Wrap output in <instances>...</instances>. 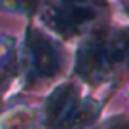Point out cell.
I'll list each match as a JSON object with an SVG mask.
<instances>
[{"instance_id":"cell-1","label":"cell","mask_w":129,"mask_h":129,"mask_svg":"<svg viewBox=\"0 0 129 129\" xmlns=\"http://www.w3.org/2000/svg\"><path fill=\"white\" fill-rule=\"evenodd\" d=\"M129 69V30H112L93 36L82 46L76 70L91 84L106 80L116 69Z\"/></svg>"},{"instance_id":"cell-2","label":"cell","mask_w":129,"mask_h":129,"mask_svg":"<svg viewBox=\"0 0 129 129\" xmlns=\"http://www.w3.org/2000/svg\"><path fill=\"white\" fill-rule=\"evenodd\" d=\"M44 17L59 34L78 36L103 19V6L99 0H55L46 6Z\"/></svg>"},{"instance_id":"cell-3","label":"cell","mask_w":129,"mask_h":129,"mask_svg":"<svg viewBox=\"0 0 129 129\" xmlns=\"http://www.w3.org/2000/svg\"><path fill=\"white\" fill-rule=\"evenodd\" d=\"M23 67L27 80L40 84L55 78L61 70V55L57 46L36 28H28L23 46Z\"/></svg>"},{"instance_id":"cell-4","label":"cell","mask_w":129,"mask_h":129,"mask_svg":"<svg viewBox=\"0 0 129 129\" xmlns=\"http://www.w3.org/2000/svg\"><path fill=\"white\" fill-rule=\"evenodd\" d=\"M78 103H80V91L76 85H61L46 105V125L49 129H63Z\"/></svg>"},{"instance_id":"cell-5","label":"cell","mask_w":129,"mask_h":129,"mask_svg":"<svg viewBox=\"0 0 129 129\" xmlns=\"http://www.w3.org/2000/svg\"><path fill=\"white\" fill-rule=\"evenodd\" d=\"M0 4H4L10 10H17V12H28L38 6V0H0Z\"/></svg>"},{"instance_id":"cell-6","label":"cell","mask_w":129,"mask_h":129,"mask_svg":"<svg viewBox=\"0 0 129 129\" xmlns=\"http://www.w3.org/2000/svg\"><path fill=\"white\" fill-rule=\"evenodd\" d=\"M105 129H129V123H116V125H110V127H105Z\"/></svg>"}]
</instances>
